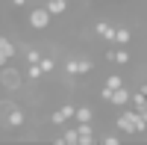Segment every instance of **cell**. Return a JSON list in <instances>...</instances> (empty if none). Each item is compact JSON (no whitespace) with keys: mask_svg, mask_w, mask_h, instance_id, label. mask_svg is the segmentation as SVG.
<instances>
[{"mask_svg":"<svg viewBox=\"0 0 147 145\" xmlns=\"http://www.w3.org/2000/svg\"><path fill=\"white\" fill-rule=\"evenodd\" d=\"M103 86H109V89H121V86H124V77H121V74H109Z\"/></svg>","mask_w":147,"mask_h":145,"instance_id":"ac0fdd59","label":"cell"},{"mask_svg":"<svg viewBox=\"0 0 147 145\" xmlns=\"http://www.w3.org/2000/svg\"><path fill=\"white\" fill-rule=\"evenodd\" d=\"M15 56H18V47H15V42H12L9 36H3V39H0V62H3V65H9Z\"/></svg>","mask_w":147,"mask_h":145,"instance_id":"52a82bcc","label":"cell"},{"mask_svg":"<svg viewBox=\"0 0 147 145\" xmlns=\"http://www.w3.org/2000/svg\"><path fill=\"white\" fill-rule=\"evenodd\" d=\"M115 33H118V27H115V24H109V21H97V24H94V36H100L103 42H112V44H115Z\"/></svg>","mask_w":147,"mask_h":145,"instance_id":"9c48e42d","label":"cell"},{"mask_svg":"<svg viewBox=\"0 0 147 145\" xmlns=\"http://www.w3.org/2000/svg\"><path fill=\"white\" fill-rule=\"evenodd\" d=\"M129 42H132V30H129V27H118V33H115V44L127 47Z\"/></svg>","mask_w":147,"mask_h":145,"instance_id":"4fadbf2b","label":"cell"},{"mask_svg":"<svg viewBox=\"0 0 147 145\" xmlns=\"http://www.w3.org/2000/svg\"><path fill=\"white\" fill-rule=\"evenodd\" d=\"M44 6L50 9V15H65L68 12V0H47Z\"/></svg>","mask_w":147,"mask_h":145,"instance_id":"5bb4252c","label":"cell"},{"mask_svg":"<svg viewBox=\"0 0 147 145\" xmlns=\"http://www.w3.org/2000/svg\"><path fill=\"white\" fill-rule=\"evenodd\" d=\"M24 59H27V65H30V62H41L44 53L38 51V47H24Z\"/></svg>","mask_w":147,"mask_h":145,"instance_id":"e0dca14e","label":"cell"},{"mask_svg":"<svg viewBox=\"0 0 147 145\" xmlns=\"http://www.w3.org/2000/svg\"><path fill=\"white\" fill-rule=\"evenodd\" d=\"M112 107H127V104H132V89H127V86H121V89H115L112 92V101H109Z\"/></svg>","mask_w":147,"mask_h":145,"instance_id":"30bf717a","label":"cell"},{"mask_svg":"<svg viewBox=\"0 0 147 145\" xmlns=\"http://www.w3.org/2000/svg\"><path fill=\"white\" fill-rule=\"evenodd\" d=\"M94 71V62L88 56H68L65 59V74L71 77H82V74H91Z\"/></svg>","mask_w":147,"mask_h":145,"instance_id":"7a4b0ae2","label":"cell"},{"mask_svg":"<svg viewBox=\"0 0 147 145\" xmlns=\"http://www.w3.org/2000/svg\"><path fill=\"white\" fill-rule=\"evenodd\" d=\"M80 145H94V127L91 122H80Z\"/></svg>","mask_w":147,"mask_h":145,"instance_id":"8fae6325","label":"cell"},{"mask_svg":"<svg viewBox=\"0 0 147 145\" xmlns=\"http://www.w3.org/2000/svg\"><path fill=\"white\" fill-rule=\"evenodd\" d=\"M59 145H80V127H65V133L56 139Z\"/></svg>","mask_w":147,"mask_h":145,"instance_id":"7c38bea8","label":"cell"},{"mask_svg":"<svg viewBox=\"0 0 147 145\" xmlns=\"http://www.w3.org/2000/svg\"><path fill=\"white\" fill-rule=\"evenodd\" d=\"M50 18H53V15H50V9H47V6H35L30 15H27V24H30L32 30H38V33H41V30L50 27Z\"/></svg>","mask_w":147,"mask_h":145,"instance_id":"3957f363","label":"cell"},{"mask_svg":"<svg viewBox=\"0 0 147 145\" xmlns=\"http://www.w3.org/2000/svg\"><path fill=\"white\" fill-rule=\"evenodd\" d=\"M115 127L121 130V133H127V136H136L138 133V110L136 107H132V110H124L115 118Z\"/></svg>","mask_w":147,"mask_h":145,"instance_id":"6da1fadb","label":"cell"},{"mask_svg":"<svg viewBox=\"0 0 147 145\" xmlns=\"http://www.w3.org/2000/svg\"><path fill=\"white\" fill-rule=\"evenodd\" d=\"M27 77H30L32 83H35V80H41V77H44V68H41V62H30V65H27Z\"/></svg>","mask_w":147,"mask_h":145,"instance_id":"2e32d148","label":"cell"},{"mask_svg":"<svg viewBox=\"0 0 147 145\" xmlns=\"http://www.w3.org/2000/svg\"><path fill=\"white\" fill-rule=\"evenodd\" d=\"M0 83H3V89H6V92H21V86H24V77H21V71H18V68H12V65H3Z\"/></svg>","mask_w":147,"mask_h":145,"instance_id":"5b68a950","label":"cell"},{"mask_svg":"<svg viewBox=\"0 0 147 145\" xmlns=\"http://www.w3.org/2000/svg\"><path fill=\"white\" fill-rule=\"evenodd\" d=\"M106 59H109V62H115V65H129L132 62V56H129V51H127V47H109V51H106Z\"/></svg>","mask_w":147,"mask_h":145,"instance_id":"ba28073f","label":"cell"},{"mask_svg":"<svg viewBox=\"0 0 147 145\" xmlns=\"http://www.w3.org/2000/svg\"><path fill=\"white\" fill-rule=\"evenodd\" d=\"M91 118H94V110H91V107L88 104H82V107H77V118H74V122H91Z\"/></svg>","mask_w":147,"mask_h":145,"instance_id":"9a60e30c","label":"cell"},{"mask_svg":"<svg viewBox=\"0 0 147 145\" xmlns=\"http://www.w3.org/2000/svg\"><path fill=\"white\" fill-rule=\"evenodd\" d=\"M112 92H115V89L103 86V89H100V101H106V104H109V101H112Z\"/></svg>","mask_w":147,"mask_h":145,"instance_id":"44dd1931","label":"cell"},{"mask_svg":"<svg viewBox=\"0 0 147 145\" xmlns=\"http://www.w3.org/2000/svg\"><path fill=\"white\" fill-rule=\"evenodd\" d=\"M100 142H103V145H121V136H115V133H106Z\"/></svg>","mask_w":147,"mask_h":145,"instance_id":"ffe728a7","label":"cell"},{"mask_svg":"<svg viewBox=\"0 0 147 145\" xmlns=\"http://www.w3.org/2000/svg\"><path fill=\"white\" fill-rule=\"evenodd\" d=\"M24 3H27V0H12V6H18V9H21Z\"/></svg>","mask_w":147,"mask_h":145,"instance_id":"7402d4cb","label":"cell"},{"mask_svg":"<svg viewBox=\"0 0 147 145\" xmlns=\"http://www.w3.org/2000/svg\"><path fill=\"white\" fill-rule=\"evenodd\" d=\"M41 68H44V74H53V71H56V59L44 53V59H41Z\"/></svg>","mask_w":147,"mask_h":145,"instance_id":"d6986e66","label":"cell"},{"mask_svg":"<svg viewBox=\"0 0 147 145\" xmlns=\"http://www.w3.org/2000/svg\"><path fill=\"white\" fill-rule=\"evenodd\" d=\"M24 122H27V113H24L18 104L12 107L9 113H3V124H6V127H24Z\"/></svg>","mask_w":147,"mask_h":145,"instance_id":"8992f818","label":"cell"},{"mask_svg":"<svg viewBox=\"0 0 147 145\" xmlns=\"http://www.w3.org/2000/svg\"><path fill=\"white\" fill-rule=\"evenodd\" d=\"M74 118H77V107H74L71 101H65L62 107H59V110H53V113H50V124L65 127L68 122H74Z\"/></svg>","mask_w":147,"mask_h":145,"instance_id":"277c9868","label":"cell"}]
</instances>
